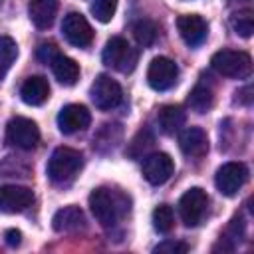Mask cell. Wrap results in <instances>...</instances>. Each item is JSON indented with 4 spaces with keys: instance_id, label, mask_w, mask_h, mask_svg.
Segmentation results:
<instances>
[{
    "instance_id": "obj_19",
    "label": "cell",
    "mask_w": 254,
    "mask_h": 254,
    "mask_svg": "<svg viewBox=\"0 0 254 254\" xmlns=\"http://www.w3.org/2000/svg\"><path fill=\"white\" fill-rule=\"evenodd\" d=\"M52 71L56 75V79L64 85H73L79 77V65L75 64V60L67 58V56H62L58 54L54 60H52Z\"/></svg>"
},
{
    "instance_id": "obj_15",
    "label": "cell",
    "mask_w": 254,
    "mask_h": 254,
    "mask_svg": "<svg viewBox=\"0 0 254 254\" xmlns=\"http://www.w3.org/2000/svg\"><path fill=\"white\" fill-rule=\"evenodd\" d=\"M179 147L187 157L200 159L208 151V137L200 127H187L179 135Z\"/></svg>"
},
{
    "instance_id": "obj_24",
    "label": "cell",
    "mask_w": 254,
    "mask_h": 254,
    "mask_svg": "<svg viewBox=\"0 0 254 254\" xmlns=\"http://www.w3.org/2000/svg\"><path fill=\"white\" fill-rule=\"evenodd\" d=\"M175 224V214H173V208L169 204H159L155 210H153V226L157 232L161 234H167Z\"/></svg>"
},
{
    "instance_id": "obj_32",
    "label": "cell",
    "mask_w": 254,
    "mask_h": 254,
    "mask_svg": "<svg viewBox=\"0 0 254 254\" xmlns=\"http://www.w3.org/2000/svg\"><path fill=\"white\" fill-rule=\"evenodd\" d=\"M0 4H2V0H0Z\"/></svg>"
},
{
    "instance_id": "obj_22",
    "label": "cell",
    "mask_w": 254,
    "mask_h": 254,
    "mask_svg": "<svg viewBox=\"0 0 254 254\" xmlns=\"http://www.w3.org/2000/svg\"><path fill=\"white\" fill-rule=\"evenodd\" d=\"M214 103V95H212V89L206 87V85H194V89L190 91L189 95V105L192 111L196 113H206Z\"/></svg>"
},
{
    "instance_id": "obj_2",
    "label": "cell",
    "mask_w": 254,
    "mask_h": 254,
    "mask_svg": "<svg viewBox=\"0 0 254 254\" xmlns=\"http://www.w3.org/2000/svg\"><path fill=\"white\" fill-rule=\"evenodd\" d=\"M210 65L226 77L234 79H246L252 73V58L246 52L238 50H220L212 56Z\"/></svg>"
},
{
    "instance_id": "obj_13",
    "label": "cell",
    "mask_w": 254,
    "mask_h": 254,
    "mask_svg": "<svg viewBox=\"0 0 254 254\" xmlns=\"http://www.w3.org/2000/svg\"><path fill=\"white\" fill-rule=\"evenodd\" d=\"M91 121V115L87 111L85 105H79V103H69L65 105L60 115H58V127L62 133L65 135H71V133H77V131H83Z\"/></svg>"
},
{
    "instance_id": "obj_21",
    "label": "cell",
    "mask_w": 254,
    "mask_h": 254,
    "mask_svg": "<svg viewBox=\"0 0 254 254\" xmlns=\"http://www.w3.org/2000/svg\"><path fill=\"white\" fill-rule=\"evenodd\" d=\"M131 32H133V38L137 40V44L143 46V48L153 46L155 40H157V36H159V28H157V24L151 22V20H137V22L133 24Z\"/></svg>"
},
{
    "instance_id": "obj_9",
    "label": "cell",
    "mask_w": 254,
    "mask_h": 254,
    "mask_svg": "<svg viewBox=\"0 0 254 254\" xmlns=\"http://www.w3.org/2000/svg\"><path fill=\"white\" fill-rule=\"evenodd\" d=\"M91 99L95 103V107L107 111V109H113L121 103L123 99V91H121V85L111 79L109 75L101 73L95 77L93 85H91Z\"/></svg>"
},
{
    "instance_id": "obj_29",
    "label": "cell",
    "mask_w": 254,
    "mask_h": 254,
    "mask_svg": "<svg viewBox=\"0 0 254 254\" xmlns=\"http://www.w3.org/2000/svg\"><path fill=\"white\" fill-rule=\"evenodd\" d=\"M60 52H58V48H56V44H40V48H38V52H36V56H38V60L42 62V64H52V60L58 56Z\"/></svg>"
},
{
    "instance_id": "obj_27",
    "label": "cell",
    "mask_w": 254,
    "mask_h": 254,
    "mask_svg": "<svg viewBox=\"0 0 254 254\" xmlns=\"http://www.w3.org/2000/svg\"><path fill=\"white\" fill-rule=\"evenodd\" d=\"M151 145H153V135H151L147 129H141V131L133 137V141H131L127 153H129L131 157H141Z\"/></svg>"
},
{
    "instance_id": "obj_3",
    "label": "cell",
    "mask_w": 254,
    "mask_h": 254,
    "mask_svg": "<svg viewBox=\"0 0 254 254\" xmlns=\"http://www.w3.org/2000/svg\"><path fill=\"white\" fill-rule=\"evenodd\" d=\"M89 208L95 216V220L101 226H113L121 216V202L119 196L109 189H95L89 194Z\"/></svg>"
},
{
    "instance_id": "obj_1",
    "label": "cell",
    "mask_w": 254,
    "mask_h": 254,
    "mask_svg": "<svg viewBox=\"0 0 254 254\" xmlns=\"http://www.w3.org/2000/svg\"><path fill=\"white\" fill-rule=\"evenodd\" d=\"M81 165H83V157L79 151H75L71 147H58L52 153L46 171H48V177L52 183L64 185V183H69L77 175Z\"/></svg>"
},
{
    "instance_id": "obj_8",
    "label": "cell",
    "mask_w": 254,
    "mask_h": 254,
    "mask_svg": "<svg viewBox=\"0 0 254 254\" xmlns=\"http://www.w3.org/2000/svg\"><path fill=\"white\" fill-rule=\"evenodd\" d=\"M179 77V67L173 60L159 56L149 64L147 69V81L155 91H167L177 83Z\"/></svg>"
},
{
    "instance_id": "obj_17",
    "label": "cell",
    "mask_w": 254,
    "mask_h": 254,
    "mask_svg": "<svg viewBox=\"0 0 254 254\" xmlns=\"http://www.w3.org/2000/svg\"><path fill=\"white\" fill-rule=\"evenodd\" d=\"M20 97L28 105H42L50 97V85L48 79L42 75H32L28 77L22 87H20Z\"/></svg>"
},
{
    "instance_id": "obj_6",
    "label": "cell",
    "mask_w": 254,
    "mask_h": 254,
    "mask_svg": "<svg viewBox=\"0 0 254 254\" xmlns=\"http://www.w3.org/2000/svg\"><path fill=\"white\" fill-rule=\"evenodd\" d=\"M248 179V169L244 163H224L218 171H216V177H214V185L216 189L224 194V196H234L246 183Z\"/></svg>"
},
{
    "instance_id": "obj_30",
    "label": "cell",
    "mask_w": 254,
    "mask_h": 254,
    "mask_svg": "<svg viewBox=\"0 0 254 254\" xmlns=\"http://www.w3.org/2000/svg\"><path fill=\"white\" fill-rule=\"evenodd\" d=\"M4 238H6V244H8V246H20V242H22V232L16 230V228H10V230H6Z\"/></svg>"
},
{
    "instance_id": "obj_12",
    "label": "cell",
    "mask_w": 254,
    "mask_h": 254,
    "mask_svg": "<svg viewBox=\"0 0 254 254\" xmlns=\"http://www.w3.org/2000/svg\"><path fill=\"white\" fill-rule=\"evenodd\" d=\"M173 159L167 153H151L143 159V177L151 185H163L173 175Z\"/></svg>"
},
{
    "instance_id": "obj_5",
    "label": "cell",
    "mask_w": 254,
    "mask_h": 254,
    "mask_svg": "<svg viewBox=\"0 0 254 254\" xmlns=\"http://www.w3.org/2000/svg\"><path fill=\"white\" fill-rule=\"evenodd\" d=\"M6 141L18 149H34L40 141V129L32 119L12 117L6 125Z\"/></svg>"
},
{
    "instance_id": "obj_16",
    "label": "cell",
    "mask_w": 254,
    "mask_h": 254,
    "mask_svg": "<svg viewBox=\"0 0 254 254\" xmlns=\"http://www.w3.org/2000/svg\"><path fill=\"white\" fill-rule=\"evenodd\" d=\"M52 226L56 232H73V230H79L85 226V216H83V210L79 206H64L60 208L54 218H52Z\"/></svg>"
},
{
    "instance_id": "obj_31",
    "label": "cell",
    "mask_w": 254,
    "mask_h": 254,
    "mask_svg": "<svg viewBox=\"0 0 254 254\" xmlns=\"http://www.w3.org/2000/svg\"><path fill=\"white\" fill-rule=\"evenodd\" d=\"M232 2H246V0H232Z\"/></svg>"
},
{
    "instance_id": "obj_14",
    "label": "cell",
    "mask_w": 254,
    "mask_h": 254,
    "mask_svg": "<svg viewBox=\"0 0 254 254\" xmlns=\"http://www.w3.org/2000/svg\"><path fill=\"white\" fill-rule=\"evenodd\" d=\"M177 30H179L181 38H183L190 48L200 46V44L206 40V34H208V26H206L204 18H200L198 14H185V16H179V20H177Z\"/></svg>"
},
{
    "instance_id": "obj_18",
    "label": "cell",
    "mask_w": 254,
    "mask_h": 254,
    "mask_svg": "<svg viewBox=\"0 0 254 254\" xmlns=\"http://www.w3.org/2000/svg\"><path fill=\"white\" fill-rule=\"evenodd\" d=\"M58 8H60V0H32L28 4V14H30V20L44 30L54 24Z\"/></svg>"
},
{
    "instance_id": "obj_4",
    "label": "cell",
    "mask_w": 254,
    "mask_h": 254,
    "mask_svg": "<svg viewBox=\"0 0 254 254\" xmlns=\"http://www.w3.org/2000/svg\"><path fill=\"white\" fill-rule=\"evenodd\" d=\"M137 50L129 46L127 40L123 38H111L107 40L105 48H103V64L121 71V73H129L133 71L135 64H137Z\"/></svg>"
},
{
    "instance_id": "obj_25",
    "label": "cell",
    "mask_w": 254,
    "mask_h": 254,
    "mask_svg": "<svg viewBox=\"0 0 254 254\" xmlns=\"http://www.w3.org/2000/svg\"><path fill=\"white\" fill-rule=\"evenodd\" d=\"M230 24L234 28V32L242 38H250L252 32H254V14L250 10H242V12H236L232 14L230 18Z\"/></svg>"
},
{
    "instance_id": "obj_20",
    "label": "cell",
    "mask_w": 254,
    "mask_h": 254,
    "mask_svg": "<svg viewBox=\"0 0 254 254\" xmlns=\"http://www.w3.org/2000/svg\"><path fill=\"white\" fill-rule=\"evenodd\" d=\"M157 121H159V127L163 133L171 135L175 131H179L185 123V111L179 107V105H163L159 109V115H157Z\"/></svg>"
},
{
    "instance_id": "obj_7",
    "label": "cell",
    "mask_w": 254,
    "mask_h": 254,
    "mask_svg": "<svg viewBox=\"0 0 254 254\" xmlns=\"http://www.w3.org/2000/svg\"><path fill=\"white\" fill-rule=\"evenodd\" d=\"M206 204H208V196L202 189L198 187L189 189L179 200V212L185 226H196L206 212Z\"/></svg>"
},
{
    "instance_id": "obj_26",
    "label": "cell",
    "mask_w": 254,
    "mask_h": 254,
    "mask_svg": "<svg viewBox=\"0 0 254 254\" xmlns=\"http://www.w3.org/2000/svg\"><path fill=\"white\" fill-rule=\"evenodd\" d=\"M115 10H117V0H93L91 4V14L95 16V20L103 24H107L113 18Z\"/></svg>"
},
{
    "instance_id": "obj_23",
    "label": "cell",
    "mask_w": 254,
    "mask_h": 254,
    "mask_svg": "<svg viewBox=\"0 0 254 254\" xmlns=\"http://www.w3.org/2000/svg\"><path fill=\"white\" fill-rule=\"evenodd\" d=\"M18 58V46L10 36H0V81Z\"/></svg>"
},
{
    "instance_id": "obj_28",
    "label": "cell",
    "mask_w": 254,
    "mask_h": 254,
    "mask_svg": "<svg viewBox=\"0 0 254 254\" xmlns=\"http://www.w3.org/2000/svg\"><path fill=\"white\" fill-rule=\"evenodd\" d=\"M189 250V246L185 242H177V240H165L159 246H155L157 254H185Z\"/></svg>"
},
{
    "instance_id": "obj_11",
    "label": "cell",
    "mask_w": 254,
    "mask_h": 254,
    "mask_svg": "<svg viewBox=\"0 0 254 254\" xmlns=\"http://www.w3.org/2000/svg\"><path fill=\"white\" fill-rule=\"evenodd\" d=\"M34 202V192L28 187L20 185H2L0 187V212H22Z\"/></svg>"
},
{
    "instance_id": "obj_10",
    "label": "cell",
    "mask_w": 254,
    "mask_h": 254,
    "mask_svg": "<svg viewBox=\"0 0 254 254\" xmlns=\"http://www.w3.org/2000/svg\"><path fill=\"white\" fill-rule=\"evenodd\" d=\"M62 32L65 40L75 48H85L93 42V30L89 22L79 12H69L62 22Z\"/></svg>"
}]
</instances>
